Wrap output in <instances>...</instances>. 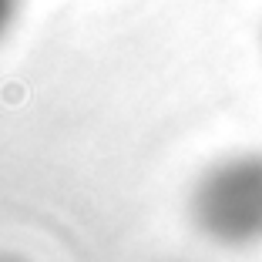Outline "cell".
I'll use <instances>...</instances> for the list:
<instances>
[{
    "mask_svg": "<svg viewBox=\"0 0 262 262\" xmlns=\"http://www.w3.org/2000/svg\"><path fill=\"white\" fill-rule=\"evenodd\" d=\"M0 262H20V259H7V255H4V259H0Z\"/></svg>",
    "mask_w": 262,
    "mask_h": 262,
    "instance_id": "cell-3",
    "label": "cell"
},
{
    "mask_svg": "<svg viewBox=\"0 0 262 262\" xmlns=\"http://www.w3.org/2000/svg\"><path fill=\"white\" fill-rule=\"evenodd\" d=\"M192 219L222 249L262 246V151H239L212 165L195 182Z\"/></svg>",
    "mask_w": 262,
    "mask_h": 262,
    "instance_id": "cell-1",
    "label": "cell"
},
{
    "mask_svg": "<svg viewBox=\"0 0 262 262\" xmlns=\"http://www.w3.org/2000/svg\"><path fill=\"white\" fill-rule=\"evenodd\" d=\"M20 7H24V0H0V40L14 31L17 17H20Z\"/></svg>",
    "mask_w": 262,
    "mask_h": 262,
    "instance_id": "cell-2",
    "label": "cell"
}]
</instances>
